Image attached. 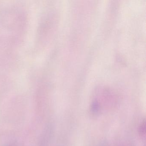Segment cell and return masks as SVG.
I'll return each mask as SVG.
<instances>
[{
    "label": "cell",
    "mask_w": 146,
    "mask_h": 146,
    "mask_svg": "<svg viewBox=\"0 0 146 146\" xmlns=\"http://www.w3.org/2000/svg\"><path fill=\"white\" fill-rule=\"evenodd\" d=\"M145 123H142L141 125L139 128V131L142 135H143V133H145Z\"/></svg>",
    "instance_id": "cell-1"
},
{
    "label": "cell",
    "mask_w": 146,
    "mask_h": 146,
    "mask_svg": "<svg viewBox=\"0 0 146 146\" xmlns=\"http://www.w3.org/2000/svg\"><path fill=\"white\" fill-rule=\"evenodd\" d=\"M96 146H108V145L105 143H101L96 145Z\"/></svg>",
    "instance_id": "cell-2"
},
{
    "label": "cell",
    "mask_w": 146,
    "mask_h": 146,
    "mask_svg": "<svg viewBox=\"0 0 146 146\" xmlns=\"http://www.w3.org/2000/svg\"></svg>",
    "instance_id": "cell-3"
}]
</instances>
